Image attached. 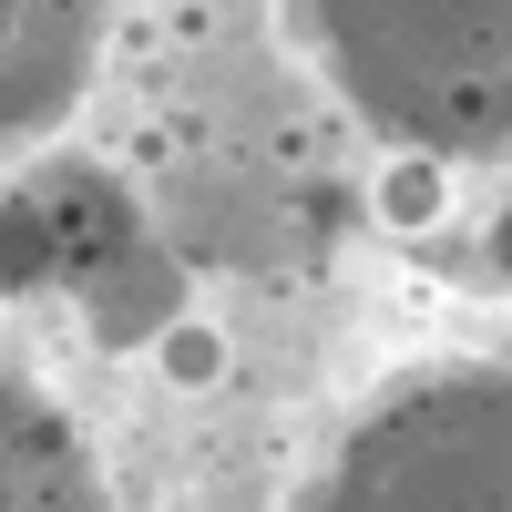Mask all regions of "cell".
Instances as JSON below:
<instances>
[{"label": "cell", "mask_w": 512, "mask_h": 512, "mask_svg": "<svg viewBox=\"0 0 512 512\" xmlns=\"http://www.w3.org/2000/svg\"><path fill=\"white\" fill-rule=\"evenodd\" d=\"M216 369H226V338H216V328H164V379H185V390H205Z\"/></svg>", "instance_id": "cell-2"}, {"label": "cell", "mask_w": 512, "mask_h": 512, "mask_svg": "<svg viewBox=\"0 0 512 512\" xmlns=\"http://www.w3.org/2000/svg\"><path fill=\"white\" fill-rule=\"evenodd\" d=\"M441 205H451V185L431 175V164H390V175H379V226L420 236V226H441Z\"/></svg>", "instance_id": "cell-1"}]
</instances>
